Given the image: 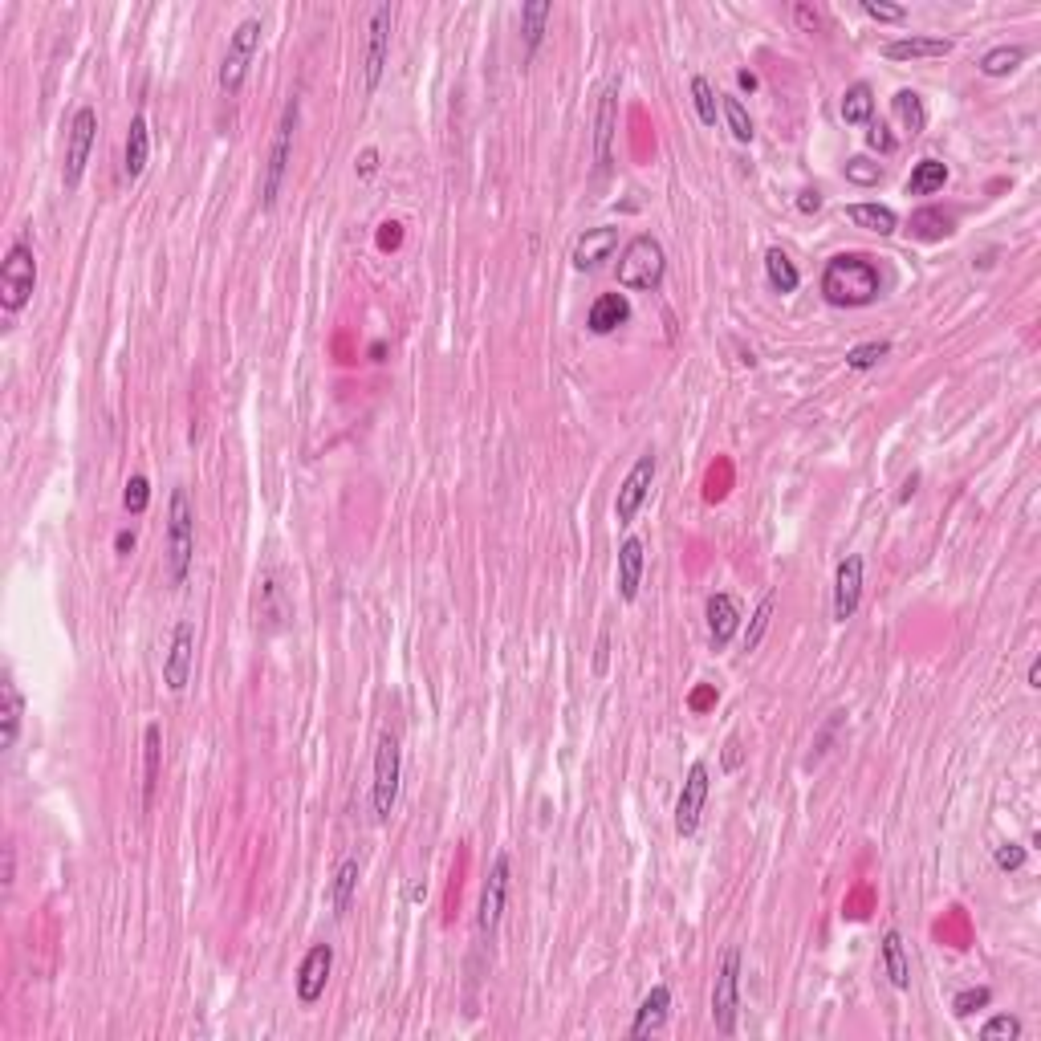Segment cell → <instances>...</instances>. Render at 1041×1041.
I'll return each instance as SVG.
<instances>
[{"label":"cell","mask_w":1041,"mask_h":1041,"mask_svg":"<svg viewBox=\"0 0 1041 1041\" xmlns=\"http://www.w3.org/2000/svg\"><path fill=\"white\" fill-rule=\"evenodd\" d=\"M822 293L830 305H842V310H859V305L879 301L883 293V277L875 269L871 257L863 253H838L826 261L822 269Z\"/></svg>","instance_id":"obj_1"},{"label":"cell","mask_w":1041,"mask_h":1041,"mask_svg":"<svg viewBox=\"0 0 1041 1041\" xmlns=\"http://www.w3.org/2000/svg\"><path fill=\"white\" fill-rule=\"evenodd\" d=\"M192 558H196V509H192L188 488H175L171 505H167V574H171V586L188 582Z\"/></svg>","instance_id":"obj_2"},{"label":"cell","mask_w":1041,"mask_h":1041,"mask_svg":"<svg viewBox=\"0 0 1041 1041\" xmlns=\"http://www.w3.org/2000/svg\"><path fill=\"white\" fill-rule=\"evenodd\" d=\"M663 273H667V257H663V244L655 236H635L619 257V285L623 289L651 293V289L663 285Z\"/></svg>","instance_id":"obj_3"},{"label":"cell","mask_w":1041,"mask_h":1041,"mask_svg":"<svg viewBox=\"0 0 1041 1041\" xmlns=\"http://www.w3.org/2000/svg\"><path fill=\"white\" fill-rule=\"evenodd\" d=\"M33 289H37V257L25 240H13V249L0 261V305L9 314H21L33 301Z\"/></svg>","instance_id":"obj_4"},{"label":"cell","mask_w":1041,"mask_h":1041,"mask_svg":"<svg viewBox=\"0 0 1041 1041\" xmlns=\"http://www.w3.org/2000/svg\"><path fill=\"white\" fill-rule=\"evenodd\" d=\"M297 114H301V102L289 98L285 110H281V122L273 131V147H269V163H265V183H261V208L273 212L277 208V196H281V183L289 175V155H293V131H297Z\"/></svg>","instance_id":"obj_5"},{"label":"cell","mask_w":1041,"mask_h":1041,"mask_svg":"<svg viewBox=\"0 0 1041 1041\" xmlns=\"http://www.w3.org/2000/svg\"><path fill=\"white\" fill-rule=\"evenodd\" d=\"M737 1009H741V948H724L712 981V1025L720 1037L737 1033Z\"/></svg>","instance_id":"obj_6"},{"label":"cell","mask_w":1041,"mask_h":1041,"mask_svg":"<svg viewBox=\"0 0 1041 1041\" xmlns=\"http://www.w3.org/2000/svg\"><path fill=\"white\" fill-rule=\"evenodd\" d=\"M399 777H403V753H399V737L383 732L379 749H375V822H391L395 802H399Z\"/></svg>","instance_id":"obj_7"},{"label":"cell","mask_w":1041,"mask_h":1041,"mask_svg":"<svg viewBox=\"0 0 1041 1041\" xmlns=\"http://www.w3.org/2000/svg\"><path fill=\"white\" fill-rule=\"evenodd\" d=\"M257 45H261V21H257V17L240 21V25L232 29L228 53H224V61H220V90H224V94H236V90L244 86V74H249V66H253Z\"/></svg>","instance_id":"obj_8"},{"label":"cell","mask_w":1041,"mask_h":1041,"mask_svg":"<svg viewBox=\"0 0 1041 1041\" xmlns=\"http://www.w3.org/2000/svg\"><path fill=\"white\" fill-rule=\"evenodd\" d=\"M94 139H98V110H94V106H78L74 118H70L66 167H61V183H66V188H78V183H82L86 163H90V151H94Z\"/></svg>","instance_id":"obj_9"},{"label":"cell","mask_w":1041,"mask_h":1041,"mask_svg":"<svg viewBox=\"0 0 1041 1041\" xmlns=\"http://www.w3.org/2000/svg\"><path fill=\"white\" fill-rule=\"evenodd\" d=\"M509 854H497L493 859V871L484 879V891H480V911H476V932L480 940H493L497 928H501V915H505V899H509Z\"/></svg>","instance_id":"obj_10"},{"label":"cell","mask_w":1041,"mask_h":1041,"mask_svg":"<svg viewBox=\"0 0 1041 1041\" xmlns=\"http://www.w3.org/2000/svg\"><path fill=\"white\" fill-rule=\"evenodd\" d=\"M192 671H196V627L188 619H179L175 631H171L167 659H163V688L171 696H179L192 684Z\"/></svg>","instance_id":"obj_11"},{"label":"cell","mask_w":1041,"mask_h":1041,"mask_svg":"<svg viewBox=\"0 0 1041 1041\" xmlns=\"http://www.w3.org/2000/svg\"><path fill=\"white\" fill-rule=\"evenodd\" d=\"M391 25H395V9L391 5H375L371 9V37H366V61H362V86L366 94H375L387 70V53H391Z\"/></svg>","instance_id":"obj_12"},{"label":"cell","mask_w":1041,"mask_h":1041,"mask_svg":"<svg viewBox=\"0 0 1041 1041\" xmlns=\"http://www.w3.org/2000/svg\"><path fill=\"white\" fill-rule=\"evenodd\" d=\"M655 468H659V456H655V452H643V456L635 460V468L627 472L619 497H615V517H619V525H631V521L639 517V509L647 505L651 484H655Z\"/></svg>","instance_id":"obj_13"},{"label":"cell","mask_w":1041,"mask_h":1041,"mask_svg":"<svg viewBox=\"0 0 1041 1041\" xmlns=\"http://www.w3.org/2000/svg\"><path fill=\"white\" fill-rule=\"evenodd\" d=\"M708 765L696 761L688 769V781L680 789V802H676V834L680 838H692L700 830V818H704V806H708Z\"/></svg>","instance_id":"obj_14"},{"label":"cell","mask_w":1041,"mask_h":1041,"mask_svg":"<svg viewBox=\"0 0 1041 1041\" xmlns=\"http://www.w3.org/2000/svg\"><path fill=\"white\" fill-rule=\"evenodd\" d=\"M330 972H334V948L330 944H314L305 952L293 985H297V1001L301 1005H318L326 997V985H330Z\"/></svg>","instance_id":"obj_15"},{"label":"cell","mask_w":1041,"mask_h":1041,"mask_svg":"<svg viewBox=\"0 0 1041 1041\" xmlns=\"http://www.w3.org/2000/svg\"><path fill=\"white\" fill-rule=\"evenodd\" d=\"M863 602V558L859 554H846L838 562V574H834V619L846 623L854 619V610Z\"/></svg>","instance_id":"obj_16"},{"label":"cell","mask_w":1041,"mask_h":1041,"mask_svg":"<svg viewBox=\"0 0 1041 1041\" xmlns=\"http://www.w3.org/2000/svg\"><path fill=\"white\" fill-rule=\"evenodd\" d=\"M619 249V228H586V236H578L574 244V269L578 273H594L602 261H610V253Z\"/></svg>","instance_id":"obj_17"},{"label":"cell","mask_w":1041,"mask_h":1041,"mask_svg":"<svg viewBox=\"0 0 1041 1041\" xmlns=\"http://www.w3.org/2000/svg\"><path fill=\"white\" fill-rule=\"evenodd\" d=\"M615 118H619V82H610L598 98V114H594V159L598 171H606L610 163V143H615Z\"/></svg>","instance_id":"obj_18"},{"label":"cell","mask_w":1041,"mask_h":1041,"mask_svg":"<svg viewBox=\"0 0 1041 1041\" xmlns=\"http://www.w3.org/2000/svg\"><path fill=\"white\" fill-rule=\"evenodd\" d=\"M741 627V606L732 594H712L708 598V639H712V651H724L732 643Z\"/></svg>","instance_id":"obj_19"},{"label":"cell","mask_w":1041,"mask_h":1041,"mask_svg":"<svg viewBox=\"0 0 1041 1041\" xmlns=\"http://www.w3.org/2000/svg\"><path fill=\"white\" fill-rule=\"evenodd\" d=\"M21 724H25V696L17 688L13 676L0 680V749H13L17 737H21Z\"/></svg>","instance_id":"obj_20"},{"label":"cell","mask_w":1041,"mask_h":1041,"mask_svg":"<svg viewBox=\"0 0 1041 1041\" xmlns=\"http://www.w3.org/2000/svg\"><path fill=\"white\" fill-rule=\"evenodd\" d=\"M667 1017H671V989H667V985H655V989L643 997V1005H639V1013H635V1021H631V1037L643 1041V1037L659 1033V1029L667 1025Z\"/></svg>","instance_id":"obj_21"},{"label":"cell","mask_w":1041,"mask_h":1041,"mask_svg":"<svg viewBox=\"0 0 1041 1041\" xmlns=\"http://www.w3.org/2000/svg\"><path fill=\"white\" fill-rule=\"evenodd\" d=\"M627 322H631V301H627V293H602V297L590 305V318H586L590 334H615V330L627 326Z\"/></svg>","instance_id":"obj_22"},{"label":"cell","mask_w":1041,"mask_h":1041,"mask_svg":"<svg viewBox=\"0 0 1041 1041\" xmlns=\"http://www.w3.org/2000/svg\"><path fill=\"white\" fill-rule=\"evenodd\" d=\"M147 159H151V127L143 114H135L131 131H127V147H122V179L135 183L147 171Z\"/></svg>","instance_id":"obj_23"},{"label":"cell","mask_w":1041,"mask_h":1041,"mask_svg":"<svg viewBox=\"0 0 1041 1041\" xmlns=\"http://www.w3.org/2000/svg\"><path fill=\"white\" fill-rule=\"evenodd\" d=\"M952 41L948 37H899L883 45V57L891 61H924V57H948Z\"/></svg>","instance_id":"obj_24"},{"label":"cell","mask_w":1041,"mask_h":1041,"mask_svg":"<svg viewBox=\"0 0 1041 1041\" xmlns=\"http://www.w3.org/2000/svg\"><path fill=\"white\" fill-rule=\"evenodd\" d=\"M643 541L639 537H627L619 545V598L623 602H635L639 598V582H643Z\"/></svg>","instance_id":"obj_25"},{"label":"cell","mask_w":1041,"mask_h":1041,"mask_svg":"<svg viewBox=\"0 0 1041 1041\" xmlns=\"http://www.w3.org/2000/svg\"><path fill=\"white\" fill-rule=\"evenodd\" d=\"M883 972H887V981H891L899 993H907V989H911V964H907V948H903V936H899L895 928L883 936Z\"/></svg>","instance_id":"obj_26"},{"label":"cell","mask_w":1041,"mask_h":1041,"mask_svg":"<svg viewBox=\"0 0 1041 1041\" xmlns=\"http://www.w3.org/2000/svg\"><path fill=\"white\" fill-rule=\"evenodd\" d=\"M549 17H554V5H549V0H529V5H521V33H525V53L529 57L541 49Z\"/></svg>","instance_id":"obj_27"},{"label":"cell","mask_w":1041,"mask_h":1041,"mask_svg":"<svg viewBox=\"0 0 1041 1041\" xmlns=\"http://www.w3.org/2000/svg\"><path fill=\"white\" fill-rule=\"evenodd\" d=\"M354 891H358V859H342L338 871H334V883H330V907H334L338 920L350 911Z\"/></svg>","instance_id":"obj_28"},{"label":"cell","mask_w":1041,"mask_h":1041,"mask_svg":"<svg viewBox=\"0 0 1041 1041\" xmlns=\"http://www.w3.org/2000/svg\"><path fill=\"white\" fill-rule=\"evenodd\" d=\"M948 183V163H940V159H920L915 163V171H911V179H907V196H932V192H940Z\"/></svg>","instance_id":"obj_29"},{"label":"cell","mask_w":1041,"mask_h":1041,"mask_svg":"<svg viewBox=\"0 0 1041 1041\" xmlns=\"http://www.w3.org/2000/svg\"><path fill=\"white\" fill-rule=\"evenodd\" d=\"M143 749H147V777H143V806H151L155 789H159V765H163V728L147 724L143 732Z\"/></svg>","instance_id":"obj_30"},{"label":"cell","mask_w":1041,"mask_h":1041,"mask_svg":"<svg viewBox=\"0 0 1041 1041\" xmlns=\"http://www.w3.org/2000/svg\"><path fill=\"white\" fill-rule=\"evenodd\" d=\"M842 118L850 127H863V122L875 118V90L867 82H854L846 94H842Z\"/></svg>","instance_id":"obj_31"},{"label":"cell","mask_w":1041,"mask_h":1041,"mask_svg":"<svg viewBox=\"0 0 1041 1041\" xmlns=\"http://www.w3.org/2000/svg\"><path fill=\"white\" fill-rule=\"evenodd\" d=\"M846 216H850L854 224H859V228L879 232V236H891V232L899 228V216H895L891 208H883V204H850Z\"/></svg>","instance_id":"obj_32"},{"label":"cell","mask_w":1041,"mask_h":1041,"mask_svg":"<svg viewBox=\"0 0 1041 1041\" xmlns=\"http://www.w3.org/2000/svg\"><path fill=\"white\" fill-rule=\"evenodd\" d=\"M765 277H769V285H773L777 293H793V289L802 285L798 265H793L781 249H769V253H765Z\"/></svg>","instance_id":"obj_33"},{"label":"cell","mask_w":1041,"mask_h":1041,"mask_svg":"<svg viewBox=\"0 0 1041 1041\" xmlns=\"http://www.w3.org/2000/svg\"><path fill=\"white\" fill-rule=\"evenodd\" d=\"M1021 61H1025V45H997L981 57V74L985 78H1009Z\"/></svg>","instance_id":"obj_34"},{"label":"cell","mask_w":1041,"mask_h":1041,"mask_svg":"<svg viewBox=\"0 0 1041 1041\" xmlns=\"http://www.w3.org/2000/svg\"><path fill=\"white\" fill-rule=\"evenodd\" d=\"M891 110L899 114V122L911 131V135H920L924 127H928V114H924V98L915 94V90H899L895 98H891Z\"/></svg>","instance_id":"obj_35"},{"label":"cell","mask_w":1041,"mask_h":1041,"mask_svg":"<svg viewBox=\"0 0 1041 1041\" xmlns=\"http://www.w3.org/2000/svg\"><path fill=\"white\" fill-rule=\"evenodd\" d=\"M720 110H724V118H728V131H732V139L737 143H753V118H749V110H745V102L741 98H720Z\"/></svg>","instance_id":"obj_36"},{"label":"cell","mask_w":1041,"mask_h":1041,"mask_svg":"<svg viewBox=\"0 0 1041 1041\" xmlns=\"http://www.w3.org/2000/svg\"><path fill=\"white\" fill-rule=\"evenodd\" d=\"M911 232L920 236V240H944V236L952 232V216H944V212H936V208H924V212L911 216Z\"/></svg>","instance_id":"obj_37"},{"label":"cell","mask_w":1041,"mask_h":1041,"mask_svg":"<svg viewBox=\"0 0 1041 1041\" xmlns=\"http://www.w3.org/2000/svg\"><path fill=\"white\" fill-rule=\"evenodd\" d=\"M773 610H777V590H769V594L761 598V606L753 610V623H749V631H745V651H757V647H761V639H765V631H769V623H773Z\"/></svg>","instance_id":"obj_38"},{"label":"cell","mask_w":1041,"mask_h":1041,"mask_svg":"<svg viewBox=\"0 0 1041 1041\" xmlns=\"http://www.w3.org/2000/svg\"><path fill=\"white\" fill-rule=\"evenodd\" d=\"M887 354H891V342H863L846 354V366L850 371H871V366H879Z\"/></svg>","instance_id":"obj_39"},{"label":"cell","mask_w":1041,"mask_h":1041,"mask_svg":"<svg viewBox=\"0 0 1041 1041\" xmlns=\"http://www.w3.org/2000/svg\"><path fill=\"white\" fill-rule=\"evenodd\" d=\"M1017 1037H1021V1021L1009 1017V1013H1001V1017L981 1025V1041H1017Z\"/></svg>","instance_id":"obj_40"},{"label":"cell","mask_w":1041,"mask_h":1041,"mask_svg":"<svg viewBox=\"0 0 1041 1041\" xmlns=\"http://www.w3.org/2000/svg\"><path fill=\"white\" fill-rule=\"evenodd\" d=\"M692 98H696L700 122H704V127H712V122H716V90L708 86V78H692Z\"/></svg>","instance_id":"obj_41"},{"label":"cell","mask_w":1041,"mask_h":1041,"mask_svg":"<svg viewBox=\"0 0 1041 1041\" xmlns=\"http://www.w3.org/2000/svg\"><path fill=\"white\" fill-rule=\"evenodd\" d=\"M993 1001V993L985 989V985H976V989H964V993H956V1001H952V1013L956 1017H972L976 1009H985Z\"/></svg>","instance_id":"obj_42"},{"label":"cell","mask_w":1041,"mask_h":1041,"mask_svg":"<svg viewBox=\"0 0 1041 1041\" xmlns=\"http://www.w3.org/2000/svg\"><path fill=\"white\" fill-rule=\"evenodd\" d=\"M147 501H151V484H147V476H131L127 480V493H122V505H127V513H147Z\"/></svg>","instance_id":"obj_43"},{"label":"cell","mask_w":1041,"mask_h":1041,"mask_svg":"<svg viewBox=\"0 0 1041 1041\" xmlns=\"http://www.w3.org/2000/svg\"><path fill=\"white\" fill-rule=\"evenodd\" d=\"M879 175H883L879 163H871V159H863V155L846 163V179H850V183H863V188H867V183H879Z\"/></svg>","instance_id":"obj_44"},{"label":"cell","mask_w":1041,"mask_h":1041,"mask_svg":"<svg viewBox=\"0 0 1041 1041\" xmlns=\"http://www.w3.org/2000/svg\"><path fill=\"white\" fill-rule=\"evenodd\" d=\"M863 13L871 17V21H903L907 17V9L903 5H883V0H863Z\"/></svg>","instance_id":"obj_45"},{"label":"cell","mask_w":1041,"mask_h":1041,"mask_svg":"<svg viewBox=\"0 0 1041 1041\" xmlns=\"http://www.w3.org/2000/svg\"><path fill=\"white\" fill-rule=\"evenodd\" d=\"M993 863H997L1001 871H1017V867L1025 863V846H1017V842H1005V846H997Z\"/></svg>","instance_id":"obj_46"},{"label":"cell","mask_w":1041,"mask_h":1041,"mask_svg":"<svg viewBox=\"0 0 1041 1041\" xmlns=\"http://www.w3.org/2000/svg\"><path fill=\"white\" fill-rule=\"evenodd\" d=\"M867 143H871L875 151H883V155H887V151H895V139L887 135V127H883V122H871V131H867Z\"/></svg>","instance_id":"obj_47"},{"label":"cell","mask_w":1041,"mask_h":1041,"mask_svg":"<svg viewBox=\"0 0 1041 1041\" xmlns=\"http://www.w3.org/2000/svg\"><path fill=\"white\" fill-rule=\"evenodd\" d=\"M793 21H798V29H806V33H814L822 25L818 9H810V5H793Z\"/></svg>","instance_id":"obj_48"},{"label":"cell","mask_w":1041,"mask_h":1041,"mask_svg":"<svg viewBox=\"0 0 1041 1041\" xmlns=\"http://www.w3.org/2000/svg\"><path fill=\"white\" fill-rule=\"evenodd\" d=\"M13 883H17V850L13 842H5V891H13Z\"/></svg>","instance_id":"obj_49"},{"label":"cell","mask_w":1041,"mask_h":1041,"mask_svg":"<svg viewBox=\"0 0 1041 1041\" xmlns=\"http://www.w3.org/2000/svg\"><path fill=\"white\" fill-rule=\"evenodd\" d=\"M798 208H802L806 216H810V212H818V208H822V192H818V188H806V192L798 196Z\"/></svg>","instance_id":"obj_50"},{"label":"cell","mask_w":1041,"mask_h":1041,"mask_svg":"<svg viewBox=\"0 0 1041 1041\" xmlns=\"http://www.w3.org/2000/svg\"><path fill=\"white\" fill-rule=\"evenodd\" d=\"M114 549H118V554H122V558H127V554H131V549H135V533H131V529H122V533H118V537H114Z\"/></svg>","instance_id":"obj_51"},{"label":"cell","mask_w":1041,"mask_h":1041,"mask_svg":"<svg viewBox=\"0 0 1041 1041\" xmlns=\"http://www.w3.org/2000/svg\"><path fill=\"white\" fill-rule=\"evenodd\" d=\"M1025 688H1033V692L1041 688V659H1033V663H1029V676H1025Z\"/></svg>","instance_id":"obj_52"},{"label":"cell","mask_w":1041,"mask_h":1041,"mask_svg":"<svg viewBox=\"0 0 1041 1041\" xmlns=\"http://www.w3.org/2000/svg\"><path fill=\"white\" fill-rule=\"evenodd\" d=\"M375 167H379V151H362V175H375Z\"/></svg>","instance_id":"obj_53"},{"label":"cell","mask_w":1041,"mask_h":1041,"mask_svg":"<svg viewBox=\"0 0 1041 1041\" xmlns=\"http://www.w3.org/2000/svg\"><path fill=\"white\" fill-rule=\"evenodd\" d=\"M737 82H741V90H749V94L757 90V78H753L749 70H741V74H737Z\"/></svg>","instance_id":"obj_54"},{"label":"cell","mask_w":1041,"mask_h":1041,"mask_svg":"<svg viewBox=\"0 0 1041 1041\" xmlns=\"http://www.w3.org/2000/svg\"><path fill=\"white\" fill-rule=\"evenodd\" d=\"M737 761H741V757H737V741H728V757H724V765H728V769H737Z\"/></svg>","instance_id":"obj_55"}]
</instances>
